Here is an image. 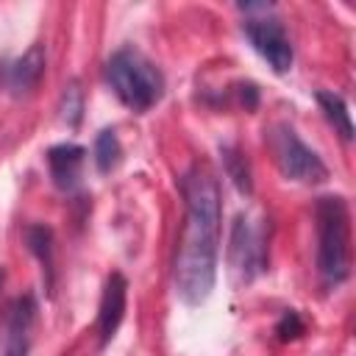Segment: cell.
<instances>
[{
  "label": "cell",
  "instance_id": "cell-15",
  "mask_svg": "<svg viewBox=\"0 0 356 356\" xmlns=\"http://www.w3.org/2000/svg\"><path fill=\"white\" fill-rule=\"evenodd\" d=\"M81 114H83V92H81L78 81H70L61 95V120L75 128L81 122Z\"/></svg>",
  "mask_w": 356,
  "mask_h": 356
},
{
  "label": "cell",
  "instance_id": "cell-5",
  "mask_svg": "<svg viewBox=\"0 0 356 356\" xmlns=\"http://www.w3.org/2000/svg\"><path fill=\"white\" fill-rule=\"evenodd\" d=\"M270 150L284 178L298 184H323L328 178L325 161L295 134L292 125L278 122L270 131Z\"/></svg>",
  "mask_w": 356,
  "mask_h": 356
},
{
  "label": "cell",
  "instance_id": "cell-1",
  "mask_svg": "<svg viewBox=\"0 0 356 356\" xmlns=\"http://www.w3.org/2000/svg\"><path fill=\"white\" fill-rule=\"evenodd\" d=\"M184 195V228L175 253V292L184 303H203L217 281V253H220V184L214 172L203 164H192L181 178Z\"/></svg>",
  "mask_w": 356,
  "mask_h": 356
},
{
  "label": "cell",
  "instance_id": "cell-6",
  "mask_svg": "<svg viewBox=\"0 0 356 356\" xmlns=\"http://www.w3.org/2000/svg\"><path fill=\"white\" fill-rule=\"evenodd\" d=\"M231 273L239 281H253L267 267V239L264 228L256 225L248 214H236L231 225V245H228Z\"/></svg>",
  "mask_w": 356,
  "mask_h": 356
},
{
  "label": "cell",
  "instance_id": "cell-7",
  "mask_svg": "<svg viewBox=\"0 0 356 356\" xmlns=\"http://www.w3.org/2000/svg\"><path fill=\"white\" fill-rule=\"evenodd\" d=\"M44 64L47 58L42 44H31L22 56L0 61V89L11 97H22L33 92L44 75Z\"/></svg>",
  "mask_w": 356,
  "mask_h": 356
},
{
  "label": "cell",
  "instance_id": "cell-13",
  "mask_svg": "<svg viewBox=\"0 0 356 356\" xmlns=\"http://www.w3.org/2000/svg\"><path fill=\"white\" fill-rule=\"evenodd\" d=\"M120 156H122V145H120L117 131H114V128H103V131L95 136V147H92V159H95L97 172L108 175V172L120 164Z\"/></svg>",
  "mask_w": 356,
  "mask_h": 356
},
{
  "label": "cell",
  "instance_id": "cell-2",
  "mask_svg": "<svg viewBox=\"0 0 356 356\" xmlns=\"http://www.w3.org/2000/svg\"><path fill=\"white\" fill-rule=\"evenodd\" d=\"M106 83L117 100L136 114L150 111L164 97V72L134 44H125L108 56Z\"/></svg>",
  "mask_w": 356,
  "mask_h": 356
},
{
  "label": "cell",
  "instance_id": "cell-11",
  "mask_svg": "<svg viewBox=\"0 0 356 356\" xmlns=\"http://www.w3.org/2000/svg\"><path fill=\"white\" fill-rule=\"evenodd\" d=\"M314 100H317L320 111L325 114V120L334 125V131H337L345 142H350V139H353V120H350V111H348L345 97L337 95V92L320 89V92H314Z\"/></svg>",
  "mask_w": 356,
  "mask_h": 356
},
{
  "label": "cell",
  "instance_id": "cell-14",
  "mask_svg": "<svg viewBox=\"0 0 356 356\" xmlns=\"http://www.w3.org/2000/svg\"><path fill=\"white\" fill-rule=\"evenodd\" d=\"M220 156H222V167H225V175L231 178V184L242 195H250L253 192V178H250V164L242 156V150L234 147V145H220Z\"/></svg>",
  "mask_w": 356,
  "mask_h": 356
},
{
  "label": "cell",
  "instance_id": "cell-9",
  "mask_svg": "<svg viewBox=\"0 0 356 356\" xmlns=\"http://www.w3.org/2000/svg\"><path fill=\"white\" fill-rule=\"evenodd\" d=\"M36 303L31 295L14 298L6 312V342L3 356H28L31 350V323H33Z\"/></svg>",
  "mask_w": 356,
  "mask_h": 356
},
{
  "label": "cell",
  "instance_id": "cell-4",
  "mask_svg": "<svg viewBox=\"0 0 356 356\" xmlns=\"http://www.w3.org/2000/svg\"><path fill=\"white\" fill-rule=\"evenodd\" d=\"M239 11H245L242 31L248 42L253 44V50L273 67V72L278 75L289 72L295 61V50H292L284 22L273 17V6L270 3H239Z\"/></svg>",
  "mask_w": 356,
  "mask_h": 356
},
{
  "label": "cell",
  "instance_id": "cell-3",
  "mask_svg": "<svg viewBox=\"0 0 356 356\" xmlns=\"http://www.w3.org/2000/svg\"><path fill=\"white\" fill-rule=\"evenodd\" d=\"M317 273L325 286H339L350 275V209L339 195H323L314 203Z\"/></svg>",
  "mask_w": 356,
  "mask_h": 356
},
{
  "label": "cell",
  "instance_id": "cell-12",
  "mask_svg": "<svg viewBox=\"0 0 356 356\" xmlns=\"http://www.w3.org/2000/svg\"><path fill=\"white\" fill-rule=\"evenodd\" d=\"M22 239H25L28 250L39 259L47 286H53V231L42 222H31V225H25Z\"/></svg>",
  "mask_w": 356,
  "mask_h": 356
},
{
  "label": "cell",
  "instance_id": "cell-10",
  "mask_svg": "<svg viewBox=\"0 0 356 356\" xmlns=\"http://www.w3.org/2000/svg\"><path fill=\"white\" fill-rule=\"evenodd\" d=\"M83 159H86V147L75 145V142H61L53 145L47 150V170L53 184L61 192H72L81 184V170H83Z\"/></svg>",
  "mask_w": 356,
  "mask_h": 356
},
{
  "label": "cell",
  "instance_id": "cell-16",
  "mask_svg": "<svg viewBox=\"0 0 356 356\" xmlns=\"http://www.w3.org/2000/svg\"><path fill=\"white\" fill-rule=\"evenodd\" d=\"M303 331H306V325H303V320H300V314H298L295 309H286V312L281 314V320L275 323V334H278L281 342L298 339Z\"/></svg>",
  "mask_w": 356,
  "mask_h": 356
},
{
  "label": "cell",
  "instance_id": "cell-8",
  "mask_svg": "<svg viewBox=\"0 0 356 356\" xmlns=\"http://www.w3.org/2000/svg\"><path fill=\"white\" fill-rule=\"evenodd\" d=\"M125 303H128V281L122 273H111L103 284V295H100V306H97V334H100V345L106 348L122 317H125Z\"/></svg>",
  "mask_w": 356,
  "mask_h": 356
}]
</instances>
